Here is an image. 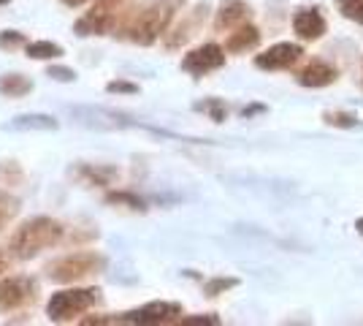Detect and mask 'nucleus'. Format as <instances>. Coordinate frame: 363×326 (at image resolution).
<instances>
[{
  "instance_id": "cd10ccee",
  "label": "nucleus",
  "mask_w": 363,
  "mask_h": 326,
  "mask_svg": "<svg viewBox=\"0 0 363 326\" xmlns=\"http://www.w3.org/2000/svg\"><path fill=\"white\" fill-rule=\"evenodd\" d=\"M16 41H22V36H19L16 31L6 33V36H0V44H16Z\"/></svg>"
},
{
  "instance_id": "4be33fe9",
  "label": "nucleus",
  "mask_w": 363,
  "mask_h": 326,
  "mask_svg": "<svg viewBox=\"0 0 363 326\" xmlns=\"http://www.w3.org/2000/svg\"><path fill=\"white\" fill-rule=\"evenodd\" d=\"M16 210H19V204L16 199H9V196H0V229L16 215Z\"/></svg>"
},
{
  "instance_id": "9d476101",
  "label": "nucleus",
  "mask_w": 363,
  "mask_h": 326,
  "mask_svg": "<svg viewBox=\"0 0 363 326\" xmlns=\"http://www.w3.org/2000/svg\"><path fill=\"white\" fill-rule=\"evenodd\" d=\"M206 11H209V6L206 3H201V6H196L190 14L182 19L179 25H177V31H174V36H168L166 47L168 49H177L182 47L184 41H190L193 36H196V31L201 28V22H203V16H206Z\"/></svg>"
},
{
  "instance_id": "2eb2a0df",
  "label": "nucleus",
  "mask_w": 363,
  "mask_h": 326,
  "mask_svg": "<svg viewBox=\"0 0 363 326\" xmlns=\"http://www.w3.org/2000/svg\"><path fill=\"white\" fill-rule=\"evenodd\" d=\"M9 128H14V131H55L57 128V120L55 117H49V114H19L11 120Z\"/></svg>"
},
{
  "instance_id": "6e6552de",
  "label": "nucleus",
  "mask_w": 363,
  "mask_h": 326,
  "mask_svg": "<svg viewBox=\"0 0 363 326\" xmlns=\"http://www.w3.org/2000/svg\"><path fill=\"white\" fill-rule=\"evenodd\" d=\"M223 63H225L223 49L217 47V44H203V47L187 52V58L182 60V68H184L187 74L203 77V74H209V71H214V68H220Z\"/></svg>"
},
{
  "instance_id": "393cba45",
  "label": "nucleus",
  "mask_w": 363,
  "mask_h": 326,
  "mask_svg": "<svg viewBox=\"0 0 363 326\" xmlns=\"http://www.w3.org/2000/svg\"><path fill=\"white\" fill-rule=\"evenodd\" d=\"M52 79H57V82H74L76 79V74L71 71V68H60V65H55V68H49L46 71Z\"/></svg>"
},
{
  "instance_id": "7c9ffc66",
  "label": "nucleus",
  "mask_w": 363,
  "mask_h": 326,
  "mask_svg": "<svg viewBox=\"0 0 363 326\" xmlns=\"http://www.w3.org/2000/svg\"><path fill=\"white\" fill-rule=\"evenodd\" d=\"M355 229H358V234H361V237H363V217H361V220H358V223H355Z\"/></svg>"
},
{
  "instance_id": "412c9836",
  "label": "nucleus",
  "mask_w": 363,
  "mask_h": 326,
  "mask_svg": "<svg viewBox=\"0 0 363 326\" xmlns=\"http://www.w3.org/2000/svg\"><path fill=\"white\" fill-rule=\"evenodd\" d=\"M196 109H201V112H206V114H212L214 123H223L225 120V104H220V101H203V104H198Z\"/></svg>"
},
{
  "instance_id": "5701e85b",
  "label": "nucleus",
  "mask_w": 363,
  "mask_h": 326,
  "mask_svg": "<svg viewBox=\"0 0 363 326\" xmlns=\"http://www.w3.org/2000/svg\"><path fill=\"white\" fill-rule=\"evenodd\" d=\"M236 283H239L236 278H217V280H212V283H206V296L223 294V291H228V288H233Z\"/></svg>"
},
{
  "instance_id": "aec40b11",
  "label": "nucleus",
  "mask_w": 363,
  "mask_h": 326,
  "mask_svg": "<svg viewBox=\"0 0 363 326\" xmlns=\"http://www.w3.org/2000/svg\"><path fill=\"white\" fill-rule=\"evenodd\" d=\"M339 3V9H342V14L352 19V22H361L363 25V0H336Z\"/></svg>"
},
{
  "instance_id": "2f4dec72",
  "label": "nucleus",
  "mask_w": 363,
  "mask_h": 326,
  "mask_svg": "<svg viewBox=\"0 0 363 326\" xmlns=\"http://www.w3.org/2000/svg\"><path fill=\"white\" fill-rule=\"evenodd\" d=\"M3 3H9V0H0V6H3Z\"/></svg>"
},
{
  "instance_id": "c85d7f7f",
  "label": "nucleus",
  "mask_w": 363,
  "mask_h": 326,
  "mask_svg": "<svg viewBox=\"0 0 363 326\" xmlns=\"http://www.w3.org/2000/svg\"><path fill=\"white\" fill-rule=\"evenodd\" d=\"M6 269H9V259H6V253H3V250H0V275H3V272H6Z\"/></svg>"
},
{
  "instance_id": "4468645a",
  "label": "nucleus",
  "mask_w": 363,
  "mask_h": 326,
  "mask_svg": "<svg viewBox=\"0 0 363 326\" xmlns=\"http://www.w3.org/2000/svg\"><path fill=\"white\" fill-rule=\"evenodd\" d=\"M260 44V33L257 28L252 25H242L236 33H230L225 41V49L228 52H233V55H239V52H247V49H255Z\"/></svg>"
},
{
  "instance_id": "f8f14e48",
  "label": "nucleus",
  "mask_w": 363,
  "mask_h": 326,
  "mask_svg": "<svg viewBox=\"0 0 363 326\" xmlns=\"http://www.w3.org/2000/svg\"><path fill=\"white\" fill-rule=\"evenodd\" d=\"M250 16V6L244 0H223L220 11H217V19H214V28L217 31H228V28H236L247 22Z\"/></svg>"
},
{
  "instance_id": "f03ea898",
  "label": "nucleus",
  "mask_w": 363,
  "mask_h": 326,
  "mask_svg": "<svg viewBox=\"0 0 363 326\" xmlns=\"http://www.w3.org/2000/svg\"><path fill=\"white\" fill-rule=\"evenodd\" d=\"M62 229L60 220H52V217H33L25 226H19L11 237V250H14L16 259H33L38 256L41 250L55 248L62 239Z\"/></svg>"
},
{
  "instance_id": "f257e3e1",
  "label": "nucleus",
  "mask_w": 363,
  "mask_h": 326,
  "mask_svg": "<svg viewBox=\"0 0 363 326\" xmlns=\"http://www.w3.org/2000/svg\"><path fill=\"white\" fill-rule=\"evenodd\" d=\"M182 3L184 0H152V3H147L144 9H138L136 14L125 22V28H122L125 38L136 41L141 47L155 44L166 33V28L171 25V19H174Z\"/></svg>"
},
{
  "instance_id": "39448f33",
  "label": "nucleus",
  "mask_w": 363,
  "mask_h": 326,
  "mask_svg": "<svg viewBox=\"0 0 363 326\" xmlns=\"http://www.w3.org/2000/svg\"><path fill=\"white\" fill-rule=\"evenodd\" d=\"M177 315H182V308L177 302H152L138 310L122 313V315H111V318H87L84 324H168Z\"/></svg>"
},
{
  "instance_id": "b1692460",
  "label": "nucleus",
  "mask_w": 363,
  "mask_h": 326,
  "mask_svg": "<svg viewBox=\"0 0 363 326\" xmlns=\"http://www.w3.org/2000/svg\"><path fill=\"white\" fill-rule=\"evenodd\" d=\"M106 202L108 204H130L133 210H144V202L136 199V196H130V193H111Z\"/></svg>"
},
{
  "instance_id": "20e7f679",
  "label": "nucleus",
  "mask_w": 363,
  "mask_h": 326,
  "mask_svg": "<svg viewBox=\"0 0 363 326\" xmlns=\"http://www.w3.org/2000/svg\"><path fill=\"white\" fill-rule=\"evenodd\" d=\"M98 302H101L98 288H71V291H57L52 296L46 313H49V321H71L74 315L90 310Z\"/></svg>"
},
{
  "instance_id": "1a4fd4ad",
  "label": "nucleus",
  "mask_w": 363,
  "mask_h": 326,
  "mask_svg": "<svg viewBox=\"0 0 363 326\" xmlns=\"http://www.w3.org/2000/svg\"><path fill=\"white\" fill-rule=\"evenodd\" d=\"M303 52L298 44H274L272 49H266L263 55L255 58V65L263 71H279V68H288L293 63L301 58Z\"/></svg>"
},
{
  "instance_id": "bb28decb",
  "label": "nucleus",
  "mask_w": 363,
  "mask_h": 326,
  "mask_svg": "<svg viewBox=\"0 0 363 326\" xmlns=\"http://www.w3.org/2000/svg\"><path fill=\"white\" fill-rule=\"evenodd\" d=\"M179 324L190 326V324H220V318L217 315H196V318H179Z\"/></svg>"
},
{
  "instance_id": "a211bd4d",
  "label": "nucleus",
  "mask_w": 363,
  "mask_h": 326,
  "mask_svg": "<svg viewBox=\"0 0 363 326\" xmlns=\"http://www.w3.org/2000/svg\"><path fill=\"white\" fill-rule=\"evenodd\" d=\"M28 55L33 60H55L62 55V47L52 44V41H33V44H28Z\"/></svg>"
},
{
  "instance_id": "c756f323",
  "label": "nucleus",
  "mask_w": 363,
  "mask_h": 326,
  "mask_svg": "<svg viewBox=\"0 0 363 326\" xmlns=\"http://www.w3.org/2000/svg\"><path fill=\"white\" fill-rule=\"evenodd\" d=\"M62 3H65V6H71V9H79L84 0H62Z\"/></svg>"
},
{
  "instance_id": "6ab92c4d",
  "label": "nucleus",
  "mask_w": 363,
  "mask_h": 326,
  "mask_svg": "<svg viewBox=\"0 0 363 326\" xmlns=\"http://www.w3.org/2000/svg\"><path fill=\"white\" fill-rule=\"evenodd\" d=\"M325 123L339 125V128H358L361 120L355 114H347V112H325Z\"/></svg>"
},
{
  "instance_id": "dca6fc26",
  "label": "nucleus",
  "mask_w": 363,
  "mask_h": 326,
  "mask_svg": "<svg viewBox=\"0 0 363 326\" xmlns=\"http://www.w3.org/2000/svg\"><path fill=\"white\" fill-rule=\"evenodd\" d=\"M30 90H33V82L25 79L22 74H6V77H0V95H6V98H22V95H28Z\"/></svg>"
},
{
  "instance_id": "a878e982",
  "label": "nucleus",
  "mask_w": 363,
  "mask_h": 326,
  "mask_svg": "<svg viewBox=\"0 0 363 326\" xmlns=\"http://www.w3.org/2000/svg\"><path fill=\"white\" fill-rule=\"evenodd\" d=\"M106 90L108 93H138L136 85H128V82H108Z\"/></svg>"
},
{
  "instance_id": "423d86ee",
  "label": "nucleus",
  "mask_w": 363,
  "mask_h": 326,
  "mask_svg": "<svg viewBox=\"0 0 363 326\" xmlns=\"http://www.w3.org/2000/svg\"><path fill=\"white\" fill-rule=\"evenodd\" d=\"M38 294V283L28 275H14L0 283V310H19L25 305L35 302Z\"/></svg>"
},
{
  "instance_id": "ddd939ff",
  "label": "nucleus",
  "mask_w": 363,
  "mask_h": 326,
  "mask_svg": "<svg viewBox=\"0 0 363 326\" xmlns=\"http://www.w3.org/2000/svg\"><path fill=\"white\" fill-rule=\"evenodd\" d=\"M333 79H336V68L323 60H312L298 74V82L303 87H325V85H331Z\"/></svg>"
},
{
  "instance_id": "0eeeda50",
  "label": "nucleus",
  "mask_w": 363,
  "mask_h": 326,
  "mask_svg": "<svg viewBox=\"0 0 363 326\" xmlns=\"http://www.w3.org/2000/svg\"><path fill=\"white\" fill-rule=\"evenodd\" d=\"M117 9H122V0H98L92 6V11L87 16H82L76 22V33L79 36H95V33H106L114 19H117Z\"/></svg>"
},
{
  "instance_id": "f3484780",
  "label": "nucleus",
  "mask_w": 363,
  "mask_h": 326,
  "mask_svg": "<svg viewBox=\"0 0 363 326\" xmlns=\"http://www.w3.org/2000/svg\"><path fill=\"white\" fill-rule=\"evenodd\" d=\"M76 174L84 177L87 185H108L117 177V169L114 166H79Z\"/></svg>"
},
{
  "instance_id": "9b49d317",
  "label": "nucleus",
  "mask_w": 363,
  "mask_h": 326,
  "mask_svg": "<svg viewBox=\"0 0 363 326\" xmlns=\"http://www.w3.org/2000/svg\"><path fill=\"white\" fill-rule=\"evenodd\" d=\"M293 31L298 33L301 38H320L325 33V19L320 14L318 9H301L293 16Z\"/></svg>"
},
{
  "instance_id": "7ed1b4c3",
  "label": "nucleus",
  "mask_w": 363,
  "mask_h": 326,
  "mask_svg": "<svg viewBox=\"0 0 363 326\" xmlns=\"http://www.w3.org/2000/svg\"><path fill=\"white\" fill-rule=\"evenodd\" d=\"M104 266H106V259L98 253H71V256H62L57 261H52L46 266V272L57 283H74V280L98 275Z\"/></svg>"
}]
</instances>
